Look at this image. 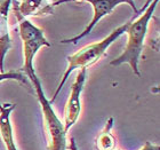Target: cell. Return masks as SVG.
<instances>
[{
  "instance_id": "6da1fadb",
  "label": "cell",
  "mask_w": 160,
  "mask_h": 150,
  "mask_svg": "<svg viewBox=\"0 0 160 150\" xmlns=\"http://www.w3.org/2000/svg\"><path fill=\"white\" fill-rule=\"evenodd\" d=\"M159 0H150L147 9L143 10V14L136 20L130 21L129 25L127 28V44L126 47L119 56L110 62L111 65L118 67L121 64H129L134 75L136 77H141V72L138 70V62L141 55L143 52L145 37L148 34L149 22L153 16L154 9L157 8Z\"/></svg>"
},
{
  "instance_id": "7a4b0ae2",
  "label": "cell",
  "mask_w": 160,
  "mask_h": 150,
  "mask_svg": "<svg viewBox=\"0 0 160 150\" xmlns=\"http://www.w3.org/2000/svg\"><path fill=\"white\" fill-rule=\"evenodd\" d=\"M129 23H130V21H128V22H126L125 24L120 25L119 28L114 29V30L112 31L108 37L104 38L103 40L97 41V43H94V44H90V45H87V46L82 47L81 49H79L78 52L72 54V55H69V56L67 57V61H68L67 70L64 72L60 84H58V86H57L56 91H55V93H54L53 99H52V100H48L49 103H54V102H55V100L57 99L60 92L62 91V88H63L64 84L67 83V80H68V78H69V76L71 75V72L73 70H76V69H87L88 67L96 63L97 61L100 60L101 57L105 54L108 48H109L120 36H122L123 34H126V30H127V28H128V25H129Z\"/></svg>"
},
{
  "instance_id": "3957f363",
  "label": "cell",
  "mask_w": 160,
  "mask_h": 150,
  "mask_svg": "<svg viewBox=\"0 0 160 150\" xmlns=\"http://www.w3.org/2000/svg\"><path fill=\"white\" fill-rule=\"evenodd\" d=\"M29 80L32 81L38 101L41 107V111H42L43 131H45V137H46L47 150H67L68 141L64 125L55 113L52 103H49V101L45 96L42 86H41V83L37 74L29 77Z\"/></svg>"
},
{
  "instance_id": "277c9868",
  "label": "cell",
  "mask_w": 160,
  "mask_h": 150,
  "mask_svg": "<svg viewBox=\"0 0 160 150\" xmlns=\"http://www.w3.org/2000/svg\"><path fill=\"white\" fill-rule=\"evenodd\" d=\"M20 36L23 43V65L22 71L25 72V76L29 78L30 76L36 74L33 68V60L39 48L46 46L49 47L50 44L47 41L43 31L32 24L30 21L23 20L20 22L18 25Z\"/></svg>"
},
{
  "instance_id": "5b68a950",
  "label": "cell",
  "mask_w": 160,
  "mask_h": 150,
  "mask_svg": "<svg viewBox=\"0 0 160 150\" xmlns=\"http://www.w3.org/2000/svg\"><path fill=\"white\" fill-rule=\"evenodd\" d=\"M74 3H80V1H86V3H89L92 6H93L94 9V15L93 18L90 21V23L86 27V29L81 32V34H77L76 37L73 38H69V39H64L62 40L61 43L62 44H77L78 41L85 38L86 36L93 31V29L95 28L98 22H100L104 16H107L112 12V10L116 8L117 6H119L120 3H127L132 7V9L134 10V14L135 15H140L141 12H143L144 8L142 10L137 9L136 5L134 3V0H72Z\"/></svg>"
},
{
  "instance_id": "8992f818",
  "label": "cell",
  "mask_w": 160,
  "mask_h": 150,
  "mask_svg": "<svg viewBox=\"0 0 160 150\" xmlns=\"http://www.w3.org/2000/svg\"><path fill=\"white\" fill-rule=\"evenodd\" d=\"M87 69H80L78 71L77 77L74 79L72 87L70 91V95L68 97L65 109H64V130L68 133V131L77 123L78 118L81 112V93H82L85 81H86Z\"/></svg>"
},
{
  "instance_id": "52a82bcc",
  "label": "cell",
  "mask_w": 160,
  "mask_h": 150,
  "mask_svg": "<svg viewBox=\"0 0 160 150\" xmlns=\"http://www.w3.org/2000/svg\"><path fill=\"white\" fill-rule=\"evenodd\" d=\"M43 1L45 0H21L18 3L17 0H13L12 7L16 20L21 22L27 16H45L52 14L55 5H42Z\"/></svg>"
},
{
  "instance_id": "ba28073f",
  "label": "cell",
  "mask_w": 160,
  "mask_h": 150,
  "mask_svg": "<svg viewBox=\"0 0 160 150\" xmlns=\"http://www.w3.org/2000/svg\"><path fill=\"white\" fill-rule=\"evenodd\" d=\"M13 103H0V137L7 150H18L14 141L13 126L10 122V113L15 109Z\"/></svg>"
},
{
  "instance_id": "9c48e42d",
  "label": "cell",
  "mask_w": 160,
  "mask_h": 150,
  "mask_svg": "<svg viewBox=\"0 0 160 150\" xmlns=\"http://www.w3.org/2000/svg\"><path fill=\"white\" fill-rule=\"evenodd\" d=\"M7 23H8V16L0 14V72H3L5 56L12 47V40Z\"/></svg>"
},
{
  "instance_id": "30bf717a",
  "label": "cell",
  "mask_w": 160,
  "mask_h": 150,
  "mask_svg": "<svg viewBox=\"0 0 160 150\" xmlns=\"http://www.w3.org/2000/svg\"><path fill=\"white\" fill-rule=\"evenodd\" d=\"M112 126H113V118L111 117L97 139V148L100 150H116V139L111 134Z\"/></svg>"
},
{
  "instance_id": "8fae6325",
  "label": "cell",
  "mask_w": 160,
  "mask_h": 150,
  "mask_svg": "<svg viewBox=\"0 0 160 150\" xmlns=\"http://www.w3.org/2000/svg\"><path fill=\"white\" fill-rule=\"evenodd\" d=\"M5 80H16V81L22 84V85L27 86L28 90H31V88H32L30 81H29V78L25 76V74H22L20 71L0 72V83H2Z\"/></svg>"
},
{
  "instance_id": "7c38bea8",
  "label": "cell",
  "mask_w": 160,
  "mask_h": 150,
  "mask_svg": "<svg viewBox=\"0 0 160 150\" xmlns=\"http://www.w3.org/2000/svg\"><path fill=\"white\" fill-rule=\"evenodd\" d=\"M140 150H160V147L158 146V144H153V143H151V142L148 141L147 143L144 144L143 147L141 148Z\"/></svg>"
},
{
  "instance_id": "4fadbf2b",
  "label": "cell",
  "mask_w": 160,
  "mask_h": 150,
  "mask_svg": "<svg viewBox=\"0 0 160 150\" xmlns=\"http://www.w3.org/2000/svg\"><path fill=\"white\" fill-rule=\"evenodd\" d=\"M67 148H69L70 150H78L77 144H76V141H74L73 137H71V139H70V144H69Z\"/></svg>"
}]
</instances>
